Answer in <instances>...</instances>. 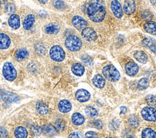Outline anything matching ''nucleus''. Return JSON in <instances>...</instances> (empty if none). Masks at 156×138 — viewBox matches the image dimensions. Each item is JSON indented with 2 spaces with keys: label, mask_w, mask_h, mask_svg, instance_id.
Returning a JSON list of instances; mask_svg holds the SVG:
<instances>
[{
  "label": "nucleus",
  "mask_w": 156,
  "mask_h": 138,
  "mask_svg": "<svg viewBox=\"0 0 156 138\" xmlns=\"http://www.w3.org/2000/svg\"><path fill=\"white\" fill-rule=\"evenodd\" d=\"M87 14L91 21L98 22L104 19L105 15V10L99 3L94 2L88 6Z\"/></svg>",
  "instance_id": "1"
},
{
  "label": "nucleus",
  "mask_w": 156,
  "mask_h": 138,
  "mask_svg": "<svg viewBox=\"0 0 156 138\" xmlns=\"http://www.w3.org/2000/svg\"><path fill=\"white\" fill-rule=\"evenodd\" d=\"M102 73L105 78L110 81H116L120 78L119 72L116 68L112 64H108L104 67Z\"/></svg>",
  "instance_id": "2"
},
{
  "label": "nucleus",
  "mask_w": 156,
  "mask_h": 138,
  "mask_svg": "<svg viewBox=\"0 0 156 138\" xmlns=\"http://www.w3.org/2000/svg\"><path fill=\"white\" fill-rule=\"evenodd\" d=\"M65 44L68 50L71 51H77L81 47L82 41L79 37L71 35L66 39Z\"/></svg>",
  "instance_id": "3"
},
{
  "label": "nucleus",
  "mask_w": 156,
  "mask_h": 138,
  "mask_svg": "<svg viewBox=\"0 0 156 138\" xmlns=\"http://www.w3.org/2000/svg\"><path fill=\"white\" fill-rule=\"evenodd\" d=\"M2 74L4 77L9 81H13L16 77V71L13 64L10 62H6L4 64Z\"/></svg>",
  "instance_id": "4"
},
{
  "label": "nucleus",
  "mask_w": 156,
  "mask_h": 138,
  "mask_svg": "<svg viewBox=\"0 0 156 138\" xmlns=\"http://www.w3.org/2000/svg\"><path fill=\"white\" fill-rule=\"evenodd\" d=\"M51 58L56 61H62L63 60L65 53L63 49L59 46H54L51 47L49 52Z\"/></svg>",
  "instance_id": "5"
},
{
  "label": "nucleus",
  "mask_w": 156,
  "mask_h": 138,
  "mask_svg": "<svg viewBox=\"0 0 156 138\" xmlns=\"http://www.w3.org/2000/svg\"><path fill=\"white\" fill-rule=\"evenodd\" d=\"M141 115L144 119L147 121L156 120V109L152 107H145L141 111Z\"/></svg>",
  "instance_id": "6"
},
{
  "label": "nucleus",
  "mask_w": 156,
  "mask_h": 138,
  "mask_svg": "<svg viewBox=\"0 0 156 138\" xmlns=\"http://www.w3.org/2000/svg\"><path fill=\"white\" fill-rule=\"evenodd\" d=\"M82 36L89 41H94L97 39L98 36L96 32L90 27H85L82 30Z\"/></svg>",
  "instance_id": "7"
},
{
  "label": "nucleus",
  "mask_w": 156,
  "mask_h": 138,
  "mask_svg": "<svg viewBox=\"0 0 156 138\" xmlns=\"http://www.w3.org/2000/svg\"><path fill=\"white\" fill-rule=\"evenodd\" d=\"M72 23L74 27L79 30H82L87 26V22L80 16H74L72 19Z\"/></svg>",
  "instance_id": "8"
},
{
  "label": "nucleus",
  "mask_w": 156,
  "mask_h": 138,
  "mask_svg": "<svg viewBox=\"0 0 156 138\" xmlns=\"http://www.w3.org/2000/svg\"><path fill=\"white\" fill-rule=\"evenodd\" d=\"M0 97L4 101L10 102H16L19 100V97L18 95L12 92H10L5 91H2L0 92Z\"/></svg>",
  "instance_id": "9"
},
{
  "label": "nucleus",
  "mask_w": 156,
  "mask_h": 138,
  "mask_svg": "<svg viewBox=\"0 0 156 138\" xmlns=\"http://www.w3.org/2000/svg\"><path fill=\"white\" fill-rule=\"evenodd\" d=\"M125 69L127 75L133 76L137 74L139 67L133 61H129L126 64Z\"/></svg>",
  "instance_id": "10"
},
{
  "label": "nucleus",
  "mask_w": 156,
  "mask_h": 138,
  "mask_svg": "<svg viewBox=\"0 0 156 138\" xmlns=\"http://www.w3.org/2000/svg\"><path fill=\"white\" fill-rule=\"evenodd\" d=\"M111 8L115 16L120 18L122 16V10L121 4L117 0H114L111 3Z\"/></svg>",
  "instance_id": "11"
},
{
  "label": "nucleus",
  "mask_w": 156,
  "mask_h": 138,
  "mask_svg": "<svg viewBox=\"0 0 156 138\" xmlns=\"http://www.w3.org/2000/svg\"><path fill=\"white\" fill-rule=\"evenodd\" d=\"M76 98L80 102H87L90 98V94L88 91L83 89H80L76 92Z\"/></svg>",
  "instance_id": "12"
},
{
  "label": "nucleus",
  "mask_w": 156,
  "mask_h": 138,
  "mask_svg": "<svg viewBox=\"0 0 156 138\" xmlns=\"http://www.w3.org/2000/svg\"><path fill=\"white\" fill-rule=\"evenodd\" d=\"M8 22L9 26L14 29H17L20 26V16L16 14H12L9 17Z\"/></svg>",
  "instance_id": "13"
},
{
  "label": "nucleus",
  "mask_w": 156,
  "mask_h": 138,
  "mask_svg": "<svg viewBox=\"0 0 156 138\" xmlns=\"http://www.w3.org/2000/svg\"><path fill=\"white\" fill-rule=\"evenodd\" d=\"M10 39L9 36L4 33H0V49H5L9 47L10 44Z\"/></svg>",
  "instance_id": "14"
},
{
  "label": "nucleus",
  "mask_w": 156,
  "mask_h": 138,
  "mask_svg": "<svg viewBox=\"0 0 156 138\" xmlns=\"http://www.w3.org/2000/svg\"><path fill=\"white\" fill-rule=\"evenodd\" d=\"M135 9V1L133 0H126L124 4V12L127 15H130L134 12Z\"/></svg>",
  "instance_id": "15"
},
{
  "label": "nucleus",
  "mask_w": 156,
  "mask_h": 138,
  "mask_svg": "<svg viewBox=\"0 0 156 138\" xmlns=\"http://www.w3.org/2000/svg\"><path fill=\"white\" fill-rule=\"evenodd\" d=\"M35 16L33 14H29L25 18L23 21V27L25 30H29L31 29L35 22Z\"/></svg>",
  "instance_id": "16"
},
{
  "label": "nucleus",
  "mask_w": 156,
  "mask_h": 138,
  "mask_svg": "<svg viewBox=\"0 0 156 138\" xmlns=\"http://www.w3.org/2000/svg\"><path fill=\"white\" fill-rule=\"evenodd\" d=\"M71 109V103L67 100H62L58 103V109L62 112H68Z\"/></svg>",
  "instance_id": "17"
},
{
  "label": "nucleus",
  "mask_w": 156,
  "mask_h": 138,
  "mask_svg": "<svg viewBox=\"0 0 156 138\" xmlns=\"http://www.w3.org/2000/svg\"><path fill=\"white\" fill-rule=\"evenodd\" d=\"M42 129V132L47 136H54L57 133L56 128L51 124H46L43 125Z\"/></svg>",
  "instance_id": "18"
},
{
  "label": "nucleus",
  "mask_w": 156,
  "mask_h": 138,
  "mask_svg": "<svg viewBox=\"0 0 156 138\" xmlns=\"http://www.w3.org/2000/svg\"><path fill=\"white\" fill-rule=\"evenodd\" d=\"M15 56L18 61H23L28 57L29 52L25 49H20L16 50Z\"/></svg>",
  "instance_id": "19"
},
{
  "label": "nucleus",
  "mask_w": 156,
  "mask_h": 138,
  "mask_svg": "<svg viewBox=\"0 0 156 138\" xmlns=\"http://www.w3.org/2000/svg\"><path fill=\"white\" fill-rule=\"evenodd\" d=\"M92 81L93 85L98 88H102L105 85V79L102 75L99 74L96 75L93 77Z\"/></svg>",
  "instance_id": "20"
},
{
  "label": "nucleus",
  "mask_w": 156,
  "mask_h": 138,
  "mask_svg": "<svg viewBox=\"0 0 156 138\" xmlns=\"http://www.w3.org/2000/svg\"><path fill=\"white\" fill-rule=\"evenodd\" d=\"M72 72L74 74L77 76H81L83 75L85 71L84 67L80 63H74L71 67Z\"/></svg>",
  "instance_id": "21"
},
{
  "label": "nucleus",
  "mask_w": 156,
  "mask_h": 138,
  "mask_svg": "<svg viewBox=\"0 0 156 138\" xmlns=\"http://www.w3.org/2000/svg\"><path fill=\"white\" fill-rule=\"evenodd\" d=\"M144 29L147 33L152 35H156V22L149 21L144 24Z\"/></svg>",
  "instance_id": "22"
},
{
  "label": "nucleus",
  "mask_w": 156,
  "mask_h": 138,
  "mask_svg": "<svg viewBox=\"0 0 156 138\" xmlns=\"http://www.w3.org/2000/svg\"><path fill=\"white\" fill-rule=\"evenodd\" d=\"M59 29L60 27L57 24L50 23L46 27L45 31L48 34H55L59 31Z\"/></svg>",
  "instance_id": "23"
},
{
  "label": "nucleus",
  "mask_w": 156,
  "mask_h": 138,
  "mask_svg": "<svg viewBox=\"0 0 156 138\" xmlns=\"http://www.w3.org/2000/svg\"><path fill=\"white\" fill-rule=\"evenodd\" d=\"M14 134L16 138H26L27 137V131L26 129L23 126L16 128L15 130Z\"/></svg>",
  "instance_id": "24"
},
{
  "label": "nucleus",
  "mask_w": 156,
  "mask_h": 138,
  "mask_svg": "<svg viewBox=\"0 0 156 138\" xmlns=\"http://www.w3.org/2000/svg\"><path fill=\"white\" fill-rule=\"evenodd\" d=\"M134 57L137 61L141 63H146L148 59L146 53L143 51H136L134 53Z\"/></svg>",
  "instance_id": "25"
},
{
  "label": "nucleus",
  "mask_w": 156,
  "mask_h": 138,
  "mask_svg": "<svg viewBox=\"0 0 156 138\" xmlns=\"http://www.w3.org/2000/svg\"><path fill=\"white\" fill-rule=\"evenodd\" d=\"M143 44L149 47L153 52L156 53V42L151 38H146L143 41Z\"/></svg>",
  "instance_id": "26"
},
{
  "label": "nucleus",
  "mask_w": 156,
  "mask_h": 138,
  "mask_svg": "<svg viewBox=\"0 0 156 138\" xmlns=\"http://www.w3.org/2000/svg\"><path fill=\"white\" fill-rule=\"evenodd\" d=\"M84 117L82 115L79 113H74L72 116V121L74 124L76 125H82L84 122Z\"/></svg>",
  "instance_id": "27"
},
{
  "label": "nucleus",
  "mask_w": 156,
  "mask_h": 138,
  "mask_svg": "<svg viewBox=\"0 0 156 138\" xmlns=\"http://www.w3.org/2000/svg\"><path fill=\"white\" fill-rule=\"evenodd\" d=\"M142 138H156V133L151 128H146L142 131Z\"/></svg>",
  "instance_id": "28"
},
{
  "label": "nucleus",
  "mask_w": 156,
  "mask_h": 138,
  "mask_svg": "<svg viewBox=\"0 0 156 138\" xmlns=\"http://www.w3.org/2000/svg\"><path fill=\"white\" fill-rule=\"evenodd\" d=\"M36 108L38 112L42 115L46 114L48 112V107L46 106V105H45L43 102H38L37 103Z\"/></svg>",
  "instance_id": "29"
},
{
  "label": "nucleus",
  "mask_w": 156,
  "mask_h": 138,
  "mask_svg": "<svg viewBox=\"0 0 156 138\" xmlns=\"http://www.w3.org/2000/svg\"><path fill=\"white\" fill-rule=\"evenodd\" d=\"M149 80L146 78H143L140 79L138 83V87L140 89H146L149 86Z\"/></svg>",
  "instance_id": "30"
},
{
  "label": "nucleus",
  "mask_w": 156,
  "mask_h": 138,
  "mask_svg": "<svg viewBox=\"0 0 156 138\" xmlns=\"http://www.w3.org/2000/svg\"><path fill=\"white\" fill-rule=\"evenodd\" d=\"M85 112L86 114L91 117H94L98 116V111L92 106H88L85 108Z\"/></svg>",
  "instance_id": "31"
},
{
  "label": "nucleus",
  "mask_w": 156,
  "mask_h": 138,
  "mask_svg": "<svg viewBox=\"0 0 156 138\" xmlns=\"http://www.w3.org/2000/svg\"><path fill=\"white\" fill-rule=\"evenodd\" d=\"M128 122H129V124L133 128L137 127L138 125H139L138 119L134 115H132L129 117V120H128Z\"/></svg>",
  "instance_id": "32"
},
{
  "label": "nucleus",
  "mask_w": 156,
  "mask_h": 138,
  "mask_svg": "<svg viewBox=\"0 0 156 138\" xmlns=\"http://www.w3.org/2000/svg\"><path fill=\"white\" fill-rule=\"evenodd\" d=\"M31 130L32 131V133L35 134V135H37V136H38L40 135L41 133H42V129L41 128H40V126H37V125H34L32 126L31 128Z\"/></svg>",
  "instance_id": "33"
},
{
  "label": "nucleus",
  "mask_w": 156,
  "mask_h": 138,
  "mask_svg": "<svg viewBox=\"0 0 156 138\" xmlns=\"http://www.w3.org/2000/svg\"><path fill=\"white\" fill-rule=\"evenodd\" d=\"M53 3L54 6L58 9H62L65 7V3L60 0H54Z\"/></svg>",
  "instance_id": "34"
},
{
  "label": "nucleus",
  "mask_w": 156,
  "mask_h": 138,
  "mask_svg": "<svg viewBox=\"0 0 156 138\" xmlns=\"http://www.w3.org/2000/svg\"><path fill=\"white\" fill-rule=\"evenodd\" d=\"M82 61L85 64H86L88 66L91 65L92 63H93V61H92L91 57H90L88 55H85L84 57H82Z\"/></svg>",
  "instance_id": "35"
},
{
  "label": "nucleus",
  "mask_w": 156,
  "mask_h": 138,
  "mask_svg": "<svg viewBox=\"0 0 156 138\" xmlns=\"http://www.w3.org/2000/svg\"><path fill=\"white\" fill-rule=\"evenodd\" d=\"M85 138H98V136L95 132L88 131L85 134Z\"/></svg>",
  "instance_id": "36"
},
{
  "label": "nucleus",
  "mask_w": 156,
  "mask_h": 138,
  "mask_svg": "<svg viewBox=\"0 0 156 138\" xmlns=\"http://www.w3.org/2000/svg\"><path fill=\"white\" fill-rule=\"evenodd\" d=\"M68 138H83V137L80 133L78 132H73L69 134Z\"/></svg>",
  "instance_id": "37"
},
{
  "label": "nucleus",
  "mask_w": 156,
  "mask_h": 138,
  "mask_svg": "<svg viewBox=\"0 0 156 138\" xmlns=\"http://www.w3.org/2000/svg\"><path fill=\"white\" fill-rule=\"evenodd\" d=\"M93 126L98 128V129H100L102 128V123L99 121V120H94L93 122Z\"/></svg>",
  "instance_id": "38"
},
{
  "label": "nucleus",
  "mask_w": 156,
  "mask_h": 138,
  "mask_svg": "<svg viewBox=\"0 0 156 138\" xmlns=\"http://www.w3.org/2000/svg\"><path fill=\"white\" fill-rule=\"evenodd\" d=\"M0 134L1 137H5L7 136V131L4 128H0Z\"/></svg>",
  "instance_id": "39"
},
{
  "label": "nucleus",
  "mask_w": 156,
  "mask_h": 138,
  "mask_svg": "<svg viewBox=\"0 0 156 138\" xmlns=\"http://www.w3.org/2000/svg\"><path fill=\"white\" fill-rule=\"evenodd\" d=\"M14 9H15V7L12 4H9L7 7V11L8 13H12L14 11Z\"/></svg>",
  "instance_id": "40"
},
{
  "label": "nucleus",
  "mask_w": 156,
  "mask_h": 138,
  "mask_svg": "<svg viewBox=\"0 0 156 138\" xmlns=\"http://www.w3.org/2000/svg\"><path fill=\"white\" fill-rule=\"evenodd\" d=\"M43 46L41 45V44H37V47H38V48H40V49H37V50L38 51V52H40V53H44V47H42L41 49V47H42Z\"/></svg>",
  "instance_id": "41"
},
{
  "label": "nucleus",
  "mask_w": 156,
  "mask_h": 138,
  "mask_svg": "<svg viewBox=\"0 0 156 138\" xmlns=\"http://www.w3.org/2000/svg\"><path fill=\"white\" fill-rule=\"evenodd\" d=\"M121 114H125L127 112V108L124 106L121 107Z\"/></svg>",
  "instance_id": "42"
},
{
  "label": "nucleus",
  "mask_w": 156,
  "mask_h": 138,
  "mask_svg": "<svg viewBox=\"0 0 156 138\" xmlns=\"http://www.w3.org/2000/svg\"><path fill=\"white\" fill-rule=\"evenodd\" d=\"M41 3H43V4H45L48 0H38Z\"/></svg>",
  "instance_id": "43"
},
{
  "label": "nucleus",
  "mask_w": 156,
  "mask_h": 138,
  "mask_svg": "<svg viewBox=\"0 0 156 138\" xmlns=\"http://www.w3.org/2000/svg\"><path fill=\"white\" fill-rule=\"evenodd\" d=\"M151 3H152L153 5H156V0H151Z\"/></svg>",
  "instance_id": "44"
},
{
  "label": "nucleus",
  "mask_w": 156,
  "mask_h": 138,
  "mask_svg": "<svg viewBox=\"0 0 156 138\" xmlns=\"http://www.w3.org/2000/svg\"><path fill=\"white\" fill-rule=\"evenodd\" d=\"M127 138H133V137H127Z\"/></svg>",
  "instance_id": "45"
},
{
  "label": "nucleus",
  "mask_w": 156,
  "mask_h": 138,
  "mask_svg": "<svg viewBox=\"0 0 156 138\" xmlns=\"http://www.w3.org/2000/svg\"><path fill=\"white\" fill-rule=\"evenodd\" d=\"M107 138H114V137H107Z\"/></svg>",
  "instance_id": "46"
},
{
  "label": "nucleus",
  "mask_w": 156,
  "mask_h": 138,
  "mask_svg": "<svg viewBox=\"0 0 156 138\" xmlns=\"http://www.w3.org/2000/svg\"><path fill=\"white\" fill-rule=\"evenodd\" d=\"M1 134H0V138H1Z\"/></svg>",
  "instance_id": "47"
}]
</instances>
